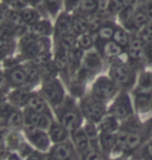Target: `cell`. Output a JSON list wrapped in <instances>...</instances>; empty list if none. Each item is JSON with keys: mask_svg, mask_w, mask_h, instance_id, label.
<instances>
[{"mask_svg": "<svg viewBox=\"0 0 152 160\" xmlns=\"http://www.w3.org/2000/svg\"><path fill=\"white\" fill-rule=\"evenodd\" d=\"M138 70L128 62L126 56L109 62L108 76L112 79L121 90L134 89L138 81Z\"/></svg>", "mask_w": 152, "mask_h": 160, "instance_id": "6da1fadb", "label": "cell"}, {"mask_svg": "<svg viewBox=\"0 0 152 160\" xmlns=\"http://www.w3.org/2000/svg\"><path fill=\"white\" fill-rule=\"evenodd\" d=\"M57 121L62 124L69 132L81 127L83 115L79 104H77L75 97L66 96L64 101L54 110Z\"/></svg>", "mask_w": 152, "mask_h": 160, "instance_id": "7a4b0ae2", "label": "cell"}, {"mask_svg": "<svg viewBox=\"0 0 152 160\" xmlns=\"http://www.w3.org/2000/svg\"><path fill=\"white\" fill-rule=\"evenodd\" d=\"M104 59L95 48L90 51H87L84 53L79 71L72 79L78 80L86 84L91 78L95 77L96 74H99V72L104 68Z\"/></svg>", "mask_w": 152, "mask_h": 160, "instance_id": "3957f363", "label": "cell"}, {"mask_svg": "<svg viewBox=\"0 0 152 160\" xmlns=\"http://www.w3.org/2000/svg\"><path fill=\"white\" fill-rule=\"evenodd\" d=\"M79 107L83 117L91 123H99L107 114L106 103L103 102L90 93H87L80 98Z\"/></svg>", "mask_w": 152, "mask_h": 160, "instance_id": "277c9868", "label": "cell"}, {"mask_svg": "<svg viewBox=\"0 0 152 160\" xmlns=\"http://www.w3.org/2000/svg\"><path fill=\"white\" fill-rule=\"evenodd\" d=\"M120 91L121 89L109 76L101 74L93 81L89 93L96 99L107 103L114 99Z\"/></svg>", "mask_w": 152, "mask_h": 160, "instance_id": "5b68a950", "label": "cell"}, {"mask_svg": "<svg viewBox=\"0 0 152 160\" xmlns=\"http://www.w3.org/2000/svg\"><path fill=\"white\" fill-rule=\"evenodd\" d=\"M39 93L45 97L53 110L58 108L67 96L64 85L58 77L42 82Z\"/></svg>", "mask_w": 152, "mask_h": 160, "instance_id": "8992f818", "label": "cell"}, {"mask_svg": "<svg viewBox=\"0 0 152 160\" xmlns=\"http://www.w3.org/2000/svg\"><path fill=\"white\" fill-rule=\"evenodd\" d=\"M109 114L119 121H125L134 116V104L128 91L121 90L109 108Z\"/></svg>", "mask_w": 152, "mask_h": 160, "instance_id": "52a82bcc", "label": "cell"}, {"mask_svg": "<svg viewBox=\"0 0 152 160\" xmlns=\"http://www.w3.org/2000/svg\"><path fill=\"white\" fill-rule=\"evenodd\" d=\"M125 56L131 65H134L138 70H143L146 66V52L145 45L137 33H133L131 39L125 50Z\"/></svg>", "mask_w": 152, "mask_h": 160, "instance_id": "ba28073f", "label": "cell"}, {"mask_svg": "<svg viewBox=\"0 0 152 160\" xmlns=\"http://www.w3.org/2000/svg\"><path fill=\"white\" fill-rule=\"evenodd\" d=\"M23 131H24V137L27 139V142L35 150L45 153L51 149L50 146L52 142H51V138L47 130L25 125Z\"/></svg>", "mask_w": 152, "mask_h": 160, "instance_id": "9c48e42d", "label": "cell"}, {"mask_svg": "<svg viewBox=\"0 0 152 160\" xmlns=\"http://www.w3.org/2000/svg\"><path fill=\"white\" fill-rule=\"evenodd\" d=\"M4 73L6 76V79L8 81V84L12 89H17V88H26L30 89L29 87V80L27 76L26 69L24 67V64L18 63L15 65H11L8 67H4Z\"/></svg>", "mask_w": 152, "mask_h": 160, "instance_id": "30bf717a", "label": "cell"}, {"mask_svg": "<svg viewBox=\"0 0 152 160\" xmlns=\"http://www.w3.org/2000/svg\"><path fill=\"white\" fill-rule=\"evenodd\" d=\"M53 64L58 74L61 76L64 82L68 85L70 82L69 62H68V50L59 45L53 43Z\"/></svg>", "mask_w": 152, "mask_h": 160, "instance_id": "8fae6325", "label": "cell"}, {"mask_svg": "<svg viewBox=\"0 0 152 160\" xmlns=\"http://www.w3.org/2000/svg\"><path fill=\"white\" fill-rule=\"evenodd\" d=\"M48 155L50 160H80L79 152L69 141L55 144L49 150Z\"/></svg>", "mask_w": 152, "mask_h": 160, "instance_id": "7c38bea8", "label": "cell"}, {"mask_svg": "<svg viewBox=\"0 0 152 160\" xmlns=\"http://www.w3.org/2000/svg\"><path fill=\"white\" fill-rule=\"evenodd\" d=\"M95 49L103 56L104 61L108 62L125 56V50L112 39L104 40V42H95Z\"/></svg>", "mask_w": 152, "mask_h": 160, "instance_id": "4fadbf2b", "label": "cell"}, {"mask_svg": "<svg viewBox=\"0 0 152 160\" xmlns=\"http://www.w3.org/2000/svg\"><path fill=\"white\" fill-rule=\"evenodd\" d=\"M23 113H24L25 125L40 128L47 131L49 130L51 124H52V122L54 121L53 117L38 113V112L30 110L28 108H25L24 110H23Z\"/></svg>", "mask_w": 152, "mask_h": 160, "instance_id": "5bb4252c", "label": "cell"}, {"mask_svg": "<svg viewBox=\"0 0 152 160\" xmlns=\"http://www.w3.org/2000/svg\"><path fill=\"white\" fill-rule=\"evenodd\" d=\"M54 21V34L53 39L60 38L64 35L70 34L73 32V23H72V13L66 12H61L56 17Z\"/></svg>", "mask_w": 152, "mask_h": 160, "instance_id": "9a60e30c", "label": "cell"}, {"mask_svg": "<svg viewBox=\"0 0 152 160\" xmlns=\"http://www.w3.org/2000/svg\"><path fill=\"white\" fill-rule=\"evenodd\" d=\"M134 107L140 113L152 110V89L134 88Z\"/></svg>", "mask_w": 152, "mask_h": 160, "instance_id": "2e32d148", "label": "cell"}, {"mask_svg": "<svg viewBox=\"0 0 152 160\" xmlns=\"http://www.w3.org/2000/svg\"><path fill=\"white\" fill-rule=\"evenodd\" d=\"M27 108L32 111H34V112H38V113L53 117L52 108H51V105L49 104L48 101L45 99V97L39 93V91L38 92H35V91L31 92V95H30Z\"/></svg>", "mask_w": 152, "mask_h": 160, "instance_id": "e0dca14e", "label": "cell"}, {"mask_svg": "<svg viewBox=\"0 0 152 160\" xmlns=\"http://www.w3.org/2000/svg\"><path fill=\"white\" fill-rule=\"evenodd\" d=\"M118 25V22L114 18H107L104 21L100 24L99 29L94 33L95 36V42H104V40L113 39L115 30Z\"/></svg>", "mask_w": 152, "mask_h": 160, "instance_id": "ac0fdd59", "label": "cell"}, {"mask_svg": "<svg viewBox=\"0 0 152 160\" xmlns=\"http://www.w3.org/2000/svg\"><path fill=\"white\" fill-rule=\"evenodd\" d=\"M70 138H72L73 145L75 146L80 155H84L90 150L91 142L83 127H80L70 132Z\"/></svg>", "mask_w": 152, "mask_h": 160, "instance_id": "d6986e66", "label": "cell"}, {"mask_svg": "<svg viewBox=\"0 0 152 160\" xmlns=\"http://www.w3.org/2000/svg\"><path fill=\"white\" fill-rule=\"evenodd\" d=\"M32 90L26 89V88H17V89H12L8 95V100L12 104L15 105L18 108H27L30 95H31Z\"/></svg>", "mask_w": 152, "mask_h": 160, "instance_id": "ffe728a7", "label": "cell"}, {"mask_svg": "<svg viewBox=\"0 0 152 160\" xmlns=\"http://www.w3.org/2000/svg\"><path fill=\"white\" fill-rule=\"evenodd\" d=\"M48 133L51 138V142L55 145L68 141L70 132L62 124H60L58 121H53L48 130Z\"/></svg>", "mask_w": 152, "mask_h": 160, "instance_id": "44dd1931", "label": "cell"}, {"mask_svg": "<svg viewBox=\"0 0 152 160\" xmlns=\"http://www.w3.org/2000/svg\"><path fill=\"white\" fill-rule=\"evenodd\" d=\"M73 32L77 36L82 35L84 33L90 32V18L83 13L77 12L72 15Z\"/></svg>", "mask_w": 152, "mask_h": 160, "instance_id": "7402d4cb", "label": "cell"}, {"mask_svg": "<svg viewBox=\"0 0 152 160\" xmlns=\"http://www.w3.org/2000/svg\"><path fill=\"white\" fill-rule=\"evenodd\" d=\"M0 125L3 126L6 129H9V130L20 131L25 126V119H24L23 110H21V108H16L13 111V113L3 123H0Z\"/></svg>", "mask_w": 152, "mask_h": 160, "instance_id": "603a6c76", "label": "cell"}, {"mask_svg": "<svg viewBox=\"0 0 152 160\" xmlns=\"http://www.w3.org/2000/svg\"><path fill=\"white\" fill-rule=\"evenodd\" d=\"M134 1V0H107L104 11L109 17L117 20V17Z\"/></svg>", "mask_w": 152, "mask_h": 160, "instance_id": "cb8c5ba5", "label": "cell"}, {"mask_svg": "<svg viewBox=\"0 0 152 160\" xmlns=\"http://www.w3.org/2000/svg\"><path fill=\"white\" fill-rule=\"evenodd\" d=\"M28 29L38 37H53L54 34V24L50 21L49 18L40 19Z\"/></svg>", "mask_w": 152, "mask_h": 160, "instance_id": "d4e9b609", "label": "cell"}, {"mask_svg": "<svg viewBox=\"0 0 152 160\" xmlns=\"http://www.w3.org/2000/svg\"><path fill=\"white\" fill-rule=\"evenodd\" d=\"M20 12H21L22 22L27 28H30L31 26L38 23L40 19L47 18L38 8H33V6H28V8H23L20 11Z\"/></svg>", "mask_w": 152, "mask_h": 160, "instance_id": "484cf974", "label": "cell"}, {"mask_svg": "<svg viewBox=\"0 0 152 160\" xmlns=\"http://www.w3.org/2000/svg\"><path fill=\"white\" fill-rule=\"evenodd\" d=\"M144 142H145V139H144L142 131H129L126 142H125V147H124V150H123V153L126 155L134 154Z\"/></svg>", "mask_w": 152, "mask_h": 160, "instance_id": "4316f807", "label": "cell"}, {"mask_svg": "<svg viewBox=\"0 0 152 160\" xmlns=\"http://www.w3.org/2000/svg\"><path fill=\"white\" fill-rule=\"evenodd\" d=\"M103 8L101 0H82L78 12L90 18V17L97 15Z\"/></svg>", "mask_w": 152, "mask_h": 160, "instance_id": "83f0119b", "label": "cell"}, {"mask_svg": "<svg viewBox=\"0 0 152 160\" xmlns=\"http://www.w3.org/2000/svg\"><path fill=\"white\" fill-rule=\"evenodd\" d=\"M120 125L119 120L115 118L112 115H107L103 118L99 123V132H108V133H116L119 131Z\"/></svg>", "mask_w": 152, "mask_h": 160, "instance_id": "f1b7e54d", "label": "cell"}, {"mask_svg": "<svg viewBox=\"0 0 152 160\" xmlns=\"http://www.w3.org/2000/svg\"><path fill=\"white\" fill-rule=\"evenodd\" d=\"M131 35H133V33L130 31H128L125 27H123L122 25H120V24L118 23L112 40H114V42L118 43L120 47H122L124 50H126V48L128 47V45H129V42H130Z\"/></svg>", "mask_w": 152, "mask_h": 160, "instance_id": "f546056e", "label": "cell"}, {"mask_svg": "<svg viewBox=\"0 0 152 160\" xmlns=\"http://www.w3.org/2000/svg\"><path fill=\"white\" fill-rule=\"evenodd\" d=\"M24 141L25 139L20 131L11 130L5 138V150L9 152H18Z\"/></svg>", "mask_w": 152, "mask_h": 160, "instance_id": "4dcf8cb0", "label": "cell"}, {"mask_svg": "<svg viewBox=\"0 0 152 160\" xmlns=\"http://www.w3.org/2000/svg\"><path fill=\"white\" fill-rule=\"evenodd\" d=\"M117 141V132L116 133H108V132H99V144L101 151L110 153L113 152Z\"/></svg>", "mask_w": 152, "mask_h": 160, "instance_id": "1f68e13d", "label": "cell"}, {"mask_svg": "<svg viewBox=\"0 0 152 160\" xmlns=\"http://www.w3.org/2000/svg\"><path fill=\"white\" fill-rule=\"evenodd\" d=\"M43 8L47 16L55 19L63 11V0H43Z\"/></svg>", "mask_w": 152, "mask_h": 160, "instance_id": "d6a6232c", "label": "cell"}, {"mask_svg": "<svg viewBox=\"0 0 152 160\" xmlns=\"http://www.w3.org/2000/svg\"><path fill=\"white\" fill-rule=\"evenodd\" d=\"M77 47L83 52H87L95 48V36L91 32L84 33L82 35L78 36Z\"/></svg>", "mask_w": 152, "mask_h": 160, "instance_id": "836d02e7", "label": "cell"}, {"mask_svg": "<svg viewBox=\"0 0 152 160\" xmlns=\"http://www.w3.org/2000/svg\"><path fill=\"white\" fill-rule=\"evenodd\" d=\"M134 157L141 160H152V139L146 141L134 153Z\"/></svg>", "mask_w": 152, "mask_h": 160, "instance_id": "e575fe53", "label": "cell"}, {"mask_svg": "<svg viewBox=\"0 0 152 160\" xmlns=\"http://www.w3.org/2000/svg\"><path fill=\"white\" fill-rule=\"evenodd\" d=\"M137 34L139 35L145 46L152 49V20L148 22Z\"/></svg>", "mask_w": 152, "mask_h": 160, "instance_id": "d590c367", "label": "cell"}, {"mask_svg": "<svg viewBox=\"0 0 152 160\" xmlns=\"http://www.w3.org/2000/svg\"><path fill=\"white\" fill-rule=\"evenodd\" d=\"M16 108H16L15 105L12 104L8 100L0 102V123H3V122L13 113V111H15Z\"/></svg>", "mask_w": 152, "mask_h": 160, "instance_id": "8d00e7d4", "label": "cell"}, {"mask_svg": "<svg viewBox=\"0 0 152 160\" xmlns=\"http://www.w3.org/2000/svg\"><path fill=\"white\" fill-rule=\"evenodd\" d=\"M82 0H63V12L75 13L79 11Z\"/></svg>", "mask_w": 152, "mask_h": 160, "instance_id": "74e56055", "label": "cell"}, {"mask_svg": "<svg viewBox=\"0 0 152 160\" xmlns=\"http://www.w3.org/2000/svg\"><path fill=\"white\" fill-rule=\"evenodd\" d=\"M11 90H12V88H11V86H9L8 79H6L4 70L0 69V93L8 95Z\"/></svg>", "mask_w": 152, "mask_h": 160, "instance_id": "f35d334b", "label": "cell"}, {"mask_svg": "<svg viewBox=\"0 0 152 160\" xmlns=\"http://www.w3.org/2000/svg\"><path fill=\"white\" fill-rule=\"evenodd\" d=\"M82 160H106L104 155L97 149H90L88 152L82 155Z\"/></svg>", "mask_w": 152, "mask_h": 160, "instance_id": "ab89813d", "label": "cell"}, {"mask_svg": "<svg viewBox=\"0 0 152 160\" xmlns=\"http://www.w3.org/2000/svg\"><path fill=\"white\" fill-rule=\"evenodd\" d=\"M142 133H143L145 142L149 141V139H152V117L147 122H145V123L143 124Z\"/></svg>", "mask_w": 152, "mask_h": 160, "instance_id": "60d3db41", "label": "cell"}, {"mask_svg": "<svg viewBox=\"0 0 152 160\" xmlns=\"http://www.w3.org/2000/svg\"><path fill=\"white\" fill-rule=\"evenodd\" d=\"M25 160H50L49 155H45L43 152H39L38 150H34L29 157H27Z\"/></svg>", "mask_w": 152, "mask_h": 160, "instance_id": "b9f144b4", "label": "cell"}, {"mask_svg": "<svg viewBox=\"0 0 152 160\" xmlns=\"http://www.w3.org/2000/svg\"><path fill=\"white\" fill-rule=\"evenodd\" d=\"M5 160H24L17 152H9Z\"/></svg>", "mask_w": 152, "mask_h": 160, "instance_id": "7bdbcfd3", "label": "cell"}, {"mask_svg": "<svg viewBox=\"0 0 152 160\" xmlns=\"http://www.w3.org/2000/svg\"><path fill=\"white\" fill-rule=\"evenodd\" d=\"M6 8H8V6H6L4 3L0 2V22H1L2 20H3V17H4Z\"/></svg>", "mask_w": 152, "mask_h": 160, "instance_id": "ee69618b", "label": "cell"}, {"mask_svg": "<svg viewBox=\"0 0 152 160\" xmlns=\"http://www.w3.org/2000/svg\"><path fill=\"white\" fill-rule=\"evenodd\" d=\"M106 1L107 0H101V2H103V8H104V4H106ZM104 9V8H103Z\"/></svg>", "mask_w": 152, "mask_h": 160, "instance_id": "f6af8a7d", "label": "cell"}, {"mask_svg": "<svg viewBox=\"0 0 152 160\" xmlns=\"http://www.w3.org/2000/svg\"><path fill=\"white\" fill-rule=\"evenodd\" d=\"M0 2H2V0H0Z\"/></svg>", "mask_w": 152, "mask_h": 160, "instance_id": "bcb514c9", "label": "cell"}]
</instances>
